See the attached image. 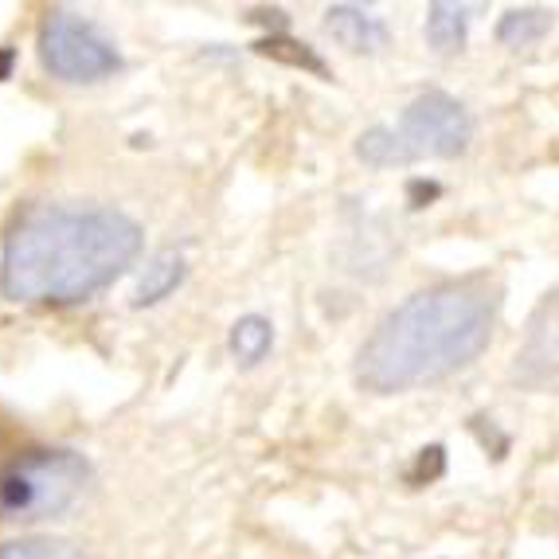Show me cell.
<instances>
[{
  "label": "cell",
  "instance_id": "1",
  "mask_svg": "<svg viewBox=\"0 0 559 559\" xmlns=\"http://www.w3.org/2000/svg\"><path fill=\"white\" fill-rule=\"evenodd\" d=\"M133 215L106 204H32L0 247V294L16 306H83L141 254Z\"/></svg>",
  "mask_w": 559,
  "mask_h": 559
},
{
  "label": "cell",
  "instance_id": "2",
  "mask_svg": "<svg viewBox=\"0 0 559 559\" xmlns=\"http://www.w3.org/2000/svg\"><path fill=\"white\" fill-rule=\"evenodd\" d=\"M497 306L501 298L477 278L411 294L392 313H383L360 345L353 368L356 388L400 395L457 376L493 341Z\"/></svg>",
  "mask_w": 559,
  "mask_h": 559
},
{
  "label": "cell",
  "instance_id": "3",
  "mask_svg": "<svg viewBox=\"0 0 559 559\" xmlns=\"http://www.w3.org/2000/svg\"><path fill=\"white\" fill-rule=\"evenodd\" d=\"M91 485V462L79 450H28L0 469V521H44L67 513Z\"/></svg>",
  "mask_w": 559,
  "mask_h": 559
},
{
  "label": "cell",
  "instance_id": "4",
  "mask_svg": "<svg viewBox=\"0 0 559 559\" xmlns=\"http://www.w3.org/2000/svg\"><path fill=\"white\" fill-rule=\"evenodd\" d=\"M39 59L59 83L86 86L121 71V51L94 20L71 9H47L39 24Z\"/></svg>",
  "mask_w": 559,
  "mask_h": 559
},
{
  "label": "cell",
  "instance_id": "5",
  "mask_svg": "<svg viewBox=\"0 0 559 559\" xmlns=\"http://www.w3.org/2000/svg\"><path fill=\"white\" fill-rule=\"evenodd\" d=\"M400 133L415 157H462L474 141V118L454 94L447 91H423L415 103L403 110Z\"/></svg>",
  "mask_w": 559,
  "mask_h": 559
},
{
  "label": "cell",
  "instance_id": "6",
  "mask_svg": "<svg viewBox=\"0 0 559 559\" xmlns=\"http://www.w3.org/2000/svg\"><path fill=\"white\" fill-rule=\"evenodd\" d=\"M516 380L528 388L559 383V289H551L528 318V333L516 353Z\"/></svg>",
  "mask_w": 559,
  "mask_h": 559
},
{
  "label": "cell",
  "instance_id": "7",
  "mask_svg": "<svg viewBox=\"0 0 559 559\" xmlns=\"http://www.w3.org/2000/svg\"><path fill=\"white\" fill-rule=\"evenodd\" d=\"M325 32L356 56H372V51L388 47V24L372 12L356 9V4H333L325 12Z\"/></svg>",
  "mask_w": 559,
  "mask_h": 559
},
{
  "label": "cell",
  "instance_id": "8",
  "mask_svg": "<svg viewBox=\"0 0 559 559\" xmlns=\"http://www.w3.org/2000/svg\"><path fill=\"white\" fill-rule=\"evenodd\" d=\"M185 254L180 251H157L150 262H145V271H141L138 278V289H133V306L145 309V306H157V301H165L168 294H177L180 286H185Z\"/></svg>",
  "mask_w": 559,
  "mask_h": 559
},
{
  "label": "cell",
  "instance_id": "9",
  "mask_svg": "<svg viewBox=\"0 0 559 559\" xmlns=\"http://www.w3.org/2000/svg\"><path fill=\"white\" fill-rule=\"evenodd\" d=\"M356 157H360L368 168H407L419 160L415 150L403 141V133L392 130V126H372V130H364L360 138H356Z\"/></svg>",
  "mask_w": 559,
  "mask_h": 559
},
{
  "label": "cell",
  "instance_id": "10",
  "mask_svg": "<svg viewBox=\"0 0 559 559\" xmlns=\"http://www.w3.org/2000/svg\"><path fill=\"white\" fill-rule=\"evenodd\" d=\"M469 36V9L466 4H450V0H435L427 9V44L439 56H454L466 47Z\"/></svg>",
  "mask_w": 559,
  "mask_h": 559
},
{
  "label": "cell",
  "instance_id": "11",
  "mask_svg": "<svg viewBox=\"0 0 559 559\" xmlns=\"http://www.w3.org/2000/svg\"><path fill=\"white\" fill-rule=\"evenodd\" d=\"M227 348H231V356L242 368H259L274 348V325L262 313H247V318H239L231 325Z\"/></svg>",
  "mask_w": 559,
  "mask_h": 559
},
{
  "label": "cell",
  "instance_id": "12",
  "mask_svg": "<svg viewBox=\"0 0 559 559\" xmlns=\"http://www.w3.org/2000/svg\"><path fill=\"white\" fill-rule=\"evenodd\" d=\"M551 32L548 9H509L497 20V44L501 47H532Z\"/></svg>",
  "mask_w": 559,
  "mask_h": 559
},
{
  "label": "cell",
  "instance_id": "13",
  "mask_svg": "<svg viewBox=\"0 0 559 559\" xmlns=\"http://www.w3.org/2000/svg\"><path fill=\"white\" fill-rule=\"evenodd\" d=\"M254 51L278 59V63H286V67H301V71H309V75H321V79L329 75L325 59H321L309 44H298V39H289V36H274L271 32V36H262L259 44H254Z\"/></svg>",
  "mask_w": 559,
  "mask_h": 559
},
{
  "label": "cell",
  "instance_id": "14",
  "mask_svg": "<svg viewBox=\"0 0 559 559\" xmlns=\"http://www.w3.org/2000/svg\"><path fill=\"white\" fill-rule=\"evenodd\" d=\"M0 559H86L83 548L71 540H51V536H28V540H4Z\"/></svg>",
  "mask_w": 559,
  "mask_h": 559
},
{
  "label": "cell",
  "instance_id": "15",
  "mask_svg": "<svg viewBox=\"0 0 559 559\" xmlns=\"http://www.w3.org/2000/svg\"><path fill=\"white\" fill-rule=\"evenodd\" d=\"M442 474H447V450L427 447V450H419L415 466L407 469V481L411 485H430V481H439Z\"/></svg>",
  "mask_w": 559,
  "mask_h": 559
},
{
  "label": "cell",
  "instance_id": "16",
  "mask_svg": "<svg viewBox=\"0 0 559 559\" xmlns=\"http://www.w3.org/2000/svg\"><path fill=\"white\" fill-rule=\"evenodd\" d=\"M411 207H427L430 200L442 197V185H435V180H411Z\"/></svg>",
  "mask_w": 559,
  "mask_h": 559
},
{
  "label": "cell",
  "instance_id": "17",
  "mask_svg": "<svg viewBox=\"0 0 559 559\" xmlns=\"http://www.w3.org/2000/svg\"><path fill=\"white\" fill-rule=\"evenodd\" d=\"M12 67H16V51H12V47H0V83L12 79Z\"/></svg>",
  "mask_w": 559,
  "mask_h": 559
}]
</instances>
